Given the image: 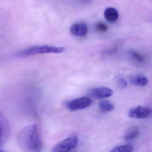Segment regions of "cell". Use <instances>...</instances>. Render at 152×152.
<instances>
[{"mask_svg": "<svg viewBox=\"0 0 152 152\" xmlns=\"http://www.w3.org/2000/svg\"><path fill=\"white\" fill-rule=\"evenodd\" d=\"M17 141L19 146L25 152H41V140L35 124L23 128L18 134Z\"/></svg>", "mask_w": 152, "mask_h": 152, "instance_id": "6da1fadb", "label": "cell"}, {"mask_svg": "<svg viewBox=\"0 0 152 152\" xmlns=\"http://www.w3.org/2000/svg\"><path fill=\"white\" fill-rule=\"evenodd\" d=\"M65 49L64 47H58L48 45H37L23 50L17 53L15 56L18 58H22L40 54H59L64 52Z\"/></svg>", "mask_w": 152, "mask_h": 152, "instance_id": "7a4b0ae2", "label": "cell"}, {"mask_svg": "<svg viewBox=\"0 0 152 152\" xmlns=\"http://www.w3.org/2000/svg\"><path fill=\"white\" fill-rule=\"evenodd\" d=\"M77 142V136H71L56 144L52 148L51 152H69L76 146Z\"/></svg>", "mask_w": 152, "mask_h": 152, "instance_id": "3957f363", "label": "cell"}, {"mask_svg": "<svg viewBox=\"0 0 152 152\" xmlns=\"http://www.w3.org/2000/svg\"><path fill=\"white\" fill-rule=\"evenodd\" d=\"M10 133V125L7 119L0 110V147L7 141Z\"/></svg>", "mask_w": 152, "mask_h": 152, "instance_id": "277c9868", "label": "cell"}, {"mask_svg": "<svg viewBox=\"0 0 152 152\" xmlns=\"http://www.w3.org/2000/svg\"><path fill=\"white\" fill-rule=\"evenodd\" d=\"M92 100L88 97H82L72 100L67 103V107L71 111H75L84 109L88 107Z\"/></svg>", "mask_w": 152, "mask_h": 152, "instance_id": "5b68a950", "label": "cell"}, {"mask_svg": "<svg viewBox=\"0 0 152 152\" xmlns=\"http://www.w3.org/2000/svg\"><path fill=\"white\" fill-rule=\"evenodd\" d=\"M89 96L96 99H103L112 96L113 91L107 87H99L93 88L88 91Z\"/></svg>", "mask_w": 152, "mask_h": 152, "instance_id": "8992f818", "label": "cell"}, {"mask_svg": "<svg viewBox=\"0 0 152 152\" xmlns=\"http://www.w3.org/2000/svg\"><path fill=\"white\" fill-rule=\"evenodd\" d=\"M151 110L148 107L137 106L129 110V116L132 118L144 119L148 117L151 114Z\"/></svg>", "mask_w": 152, "mask_h": 152, "instance_id": "52a82bcc", "label": "cell"}, {"mask_svg": "<svg viewBox=\"0 0 152 152\" xmlns=\"http://www.w3.org/2000/svg\"><path fill=\"white\" fill-rule=\"evenodd\" d=\"M88 27L84 23L74 24L71 26L70 31L71 34L78 37H84L88 32Z\"/></svg>", "mask_w": 152, "mask_h": 152, "instance_id": "ba28073f", "label": "cell"}, {"mask_svg": "<svg viewBox=\"0 0 152 152\" xmlns=\"http://www.w3.org/2000/svg\"><path fill=\"white\" fill-rule=\"evenodd\" d=\"M104 16L107 22L113 23L115 22L119 17V13L114 8L108 7L104 12Z\"/></svg>", "mask_w": 152, "mask_h": 152, "instance_id": "9c48e42d", "label": "cell"}, {"mask_svg": "<svg viewBox=\"0 0 152 152\" xmlns=\"http://www.w3.org/2000/svg\"><path fill=\"white\" fill-rule=\"evenodd\" d=\"M140 134V129L136 126L130 127L124 133V139L126 141L133 140L138 137Z\"/></svg>", "mask_w": 152, "mask_h": 152, "instance_id": "30bf717a", "label": "cell"}, {"mask_svg": "<svg viewBox=\"0 0 152 152\" xmlns=\"http://www.w3.org/2000/svg\"><path fill=\"white\" fill-rule=\"evenodd\" d=\"M130 83L134 85L140 86H145L148 83L147 78L143 75H137L131 76L130 78Z\"/></svg>", "mask_w": 152, "mask_h": 152, "instance_id": "8fae6325", "label": "cell"}, {"mask_svg": "<svg viewBox=\"0 0 152 152\" xmlns=\"http://www.w3.org/2000/svg\"><path fill=\"white\" fill-rule=\"evenodd\" d=\"M99 107L101 112L107 113L113 110L114 105L108 100H103L99 102Z\"/></svg>", "mask_w": 152, "mask_h": 152, "instance_id": "7c38bea8", "label": "cell"}, {"mask_svg": "<svg viewBox=\"0 0 152 152\" xmlns=\"http://www.w3.org/2000/svg\"><path fill=\"white\" fill-rule=\"evenodd\" d=\"M133 148L131 145L119 146L113 148L109 152H132Z\"/></svg>", "mask_w": 152, "mask_h": 152, "instance_id": "4fadbf2b", "label": "cell"}, {"mask_svg": "<svg viewBox=\"0 0 152 152\" xmlns=\"http://www.w3.org/2000/svg\"><path fill=\"white\" fill-rule=\"evenodd\" d=\"M130 55L132 58L138 63H142L145 61V56L137 51L133 50H131Z\"/></svg>", "mask_w": 152, "mask_h": 152, "instance_id": "5bb4252c", "label": "cell"}, {"mask_svg": "<svg viewBox=\"0 0 152 152\" xmlns=\"http://www.w3.org/2000/svg\"><path fill=\"white\" fill-rule=\"evenodd\" d=\"M116 82L118 86L121 88H124L128 85L127 81L121 76H118L116 77Z\"/></svg>", "mask_w": 152, "mask_h": 152, "instance_id": "9a60e30c", "label": "cell"}, {"mask_svg": "<svg viewBox=\"0 0 152 152\" xmlns=\"http://www.w3.org/2000/svg\"><path fill=\"white\" fill-rule=\"evenodd\" d=\"M95 29L98 32H105L107 31V26L103 22H99L96 24Z\"/></svg>", "mask_w": 152, "mask_h": 152, "instance_id": "2e32d148", "label": "cell"}, {"mask_svg": "<svg viewBox=\"0 0 152 152\" xmlns=\"http://www.w3.org/2000/svg\"><path fill=\"white\" fill-rule=\"evenodd\" d=\"M0 152H6L5 151H2V150H0Z\"/></svg>", "mask_w": 152, "mask_h": 152, "instance_id": "e0dca14e", "label": "cell"}]
</instances>
